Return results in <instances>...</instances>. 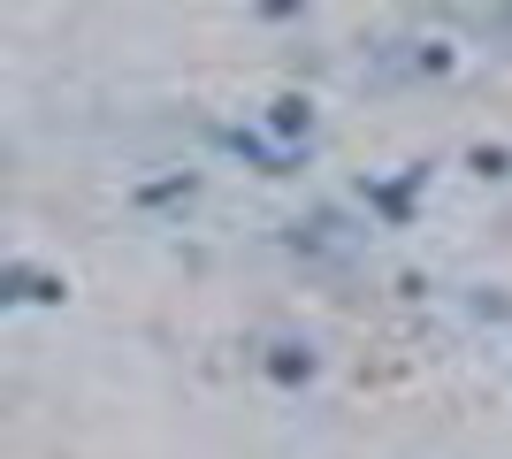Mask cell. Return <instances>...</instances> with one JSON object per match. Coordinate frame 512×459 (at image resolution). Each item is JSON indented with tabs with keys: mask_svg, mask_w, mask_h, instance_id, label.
<instances>
[{
	"mask_svg": "<svg viewBox=\"0 0 512 459\" xmlns=\"http://www.w3.org/2000/svg\"><path fill=\"white\" fill-rule=\"evenodd\" d=\"M306 123H314V115H306V108H299V100H276V131H283V138H299V131H306Z\"/></svg>",
	"mask_w": 512,
	"mask_h": 459,
	"instance_id": "6da1fadb",
	"label": "cell"
},
{
	"mask_svg": "<svg viewBox=\"0 0 512 459\" xmlns=\"http://www.w3.org/2000/svg\"><path fill=\"white\" fill-rule=\"evenodd\" d=\"M306 368H314V360H306L299 345H276V375H283V383H291V375H306Z\"/></svg>",
	"mask_w": 512,
	"mask_h": 459,
	"instance_id": "7a4b0ae2",
	"label": "cell"
}]
</instances>
